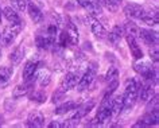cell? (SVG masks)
Returning a JSON list of instances; mask_svg holds the SVG:
<instances>
[{
	"mask_svg": "<svg viewBox=\"0 0 159 128\" xmlns=\"http://www.w3.org/2000/svg\"><path fill=\"white\" fill-rule=\"evenodd\" d=\"M94 78H96V69H94V67H89V69L84 73V75L78 80V82H77L75 86H77V89L80 92H82V90L88 89V88L90 86V84L93 82Z\"/></svg>",
	"mask_w": 159,
	"mask_h": 128,
	"instance_id": "5b68a950",
	"label": "cell"
},
{
	"mask_svg": "<svg viewBox=\"0 0 159 128\" xmlns=\"http://www.w3.org/2000/svg\"><path fill=\"white\" fill-rule=\"evenodd\" d=\"M158 120H159V112H158V108H155L154 111H150L144 117L139 120V123L135 124V127H147V126H157L158 124Z\"/></svg>",
	"mask_w": 159,
	"mask_h": 128,
	"instance_id": "ba28073f",
	"label": "cell"
},
{
	"mask_svg": "<svg viewBox=\"0 0 159 128\" xmlns=\"http://www.w3.org/2000/svg\"><path fill=\"white\" fill-rule=\"evenodd\" d=\"M0 37H2V34H0Z\"/></svg>",
	"mask_w": 159,
	"mask_h": 128,
	"instance_id": "f35d334b",
	"label": "cell"
},
{
	"mask_svg": "<svg viewBox=\"0 0 159 128\" xmlns=\"http://www.w3.org/2000/svg\"><path fill=\"white\" fill-rule=\"evenodd\" d=\"M0 124H2V119H0Z\"/></svg>",
	"mask_w": 159,
	"mask_h": 128,
	"instance_id": "74e56055",
	"label": "cell"
},
{
	"mask_svg": "<svg viewBox=\"0 0 159 128\" xmlns=\"http://www.w3.org/2000/svg\"><path fill=\"white\" fill-rule=\"evenodd\" d=\"M138 90H139V82L135 78H131L125 84V90H124V104L125 107H129L135 103V100L138 98Z\"/></svg>",
	"mask_w": 159,
	"mask_h": 128,
	"instance_id": "7a4b0ae2",
	"label": "cell"
},
{
	"mask_svg": "<svg viewBox=\"0 0 159 128\" xmlns=\"http://www.w3.org/2000/svg\"><path fill=\"white\" fill-rule=\"evenodd\" d=\"M54 42H55V37H51V35L47 33L37 37V45L39 49H49L50 46H53Z\"/></svg>",
	"mask_w": 159,
	"mask_h": 128,
	"instance_id": "5bb4252c",
	"label": "cell"
},
{
	"mask_svg": "<svg viewBox=\"0 0 159 128\" xmlns=\"http://www.w3.org/2000/svg\"><path fill=\"white\" fill-rule=\"evenodd\" d=\"M80 80V75L77 73H73V71H70V73H67L65 77L62 78L61 81V85H59V89L62 92H67V90H71L74 89L75 85H77Z\"/></svg>",
	"mask_w": 159,
	"mask_h": 128,
	"instance_id": "8992f818",
	"label": "cell"
},
{
	"mask_svg": "<svg viewBox=\"0 0 159 128\" xmlns=\"http://www.w3.org/2000/svg\"><path fill=\"white\" fill-rule=\"evenodd\" d=\"M38 69V62L34 61H29L23 67V80L25 81H29V80L35 74V71Z\"/></svg>",
	"mask_w": 159,
	"mask_h": 128,
	"instance_id": "d6986e66",
	"label": "cell"
},
{
	"mask_svg": "<svg viewBox=\"0 0 159 128\" xmlns=\"http://www.w3.org/2000/svg\"><path fill=\"white\" fill-rule=\"evenodd\" d=\"M123 31L125 33V35H132L134 38H138L139 33H140V29H139L134 22H127L124 27H123Z\"/></svg>",
	"mask_w": 159,
	"mask_h": 128,
	"instance_id": "d4e9b609",
	"label": "cell"
},
{
	"mask_svg": "<svg viewBox=\"0 0 159 128\" xmlns=\"http://www.w3.org/2000/svg\"><path fill=\"white\" fill-rule=\"evenodd\" d=\"M67 43H70L69 35H67L66 31H62L61 35H59V45H61V46H66Z\"/></svg>",
	"mask_w": 159,
	"mask_h": 128,
	"instance_id": "836d02e7",
	"label": "cell"
},
{
	"mask_svg": "<svg viewBox=\"0 0 159 128\" xmlns=\"http://www.w3.org/2000/svg\"><path fill=\"white\" fill-rule=\"evenodd\" d=\"M123 27H120V26H115L113 29H112V31L109 33V35H108V39H109V42L112 43L113 46H116L119 42H120V39H121V37H123Z\"/></svg>",
	"mask_w": 159,
	"mask_h": 128,
	"instance_id": "ffe728a7",
	"label": "cell"
},
{
	"mask_svg": "<svg viewBox=\"0 0 159 128\" xmlns=\"http://www.w3.org/2000/svg\"><path fill=\"white\" fill-rule=\"evenodd\" d=\"M94 105H96V103L93 101H89V103H85L84 105H81V107H77V111H75V113L73 115V117L71 119H74V120H81L84 116H86L89 113L90 111L94 108Z\"/></svg>",
	"mask_w": 159,
	"mask_h": 128,
	"instance_id": "8fae6325",
	"label": "cell"
},
{
	"mask_svg": "<svg viewBox=\"0 0 159 128\" xmlns=\"http://www.w3.org/2000/svg\"><path fill=\"white\" fill-rule=\"evenodd\" d=\"M134 69L136 73L139 74H142V75H146L147 73H150L151 70H152V65H151L150 62H147V61H143V59H138L136 62L134 63Z\"/></svg>",
	"mask_w": 159,
	"mask_h": 128,
	"instance_id": "2e32d148",
	"label": "cell"
},
{
	"mask_svg": "<svg viewBox=\"0 0 159 128\" xmlns=\"http://www.w3.org/2000/svg\"><path fill=\"white\" fill-rule=\"evenodd\" d=\"M150 57H151V59H152L154 62H158L159 61V54H158V47L157 46L152 47V49L150 50Z\"/></svg>",
	"mask_w": 159,
	"mask_h": 128,
	"instance_id": "e575fe53",
	"label": "cell"
},
{
	"mask_svg": "<svg viewBox=\"0 0 159 128\" xmlns=\"http://www.w3.org/2000/svg\"><path fill=\"white\" fill-rule=\"evenodd\" d=\"M117 75H119V70L115 66H111L105 74V78H107V81L111 82V81H113V80H117Z\"/></svg>",
	"mask_w": 159,
	"mask_h": 128,
	"instance_id": "4dcf8cb0",
	"label": "cell"
},
{
	"mask_svg": "<svg viewBox=\"0 0 159 128\" xmlns=\"http://www.w3.org/2000/svg\"><path fill=\"white\" fill-rule=\"evenodd\" d=\"M77 3L89 14V16L101 15V6L97 0H77Z\"/></svg>",
	"mask_w": 159,
	"mask_h": 128,
	"instance_id": "277c9868",
	"label": "cell"
},
{
	"mask_svg": "<svg viewBox=\"0 0 159 128\" xmlns=\"http://www.w3.org/2000/svg\"><path fill=\"white\" fill-rule=\"evenodd\" d=\"M22 27H23V23L22 22H18V23H11L10 26H7L4 31H3L2 37H0V41H2L3 46H8L14 42V39L16 38V35L22 31Z\"/></svg>",
	"mask_w": 159,
	"mask_h": 128,
	"instance_id": "6da1fadb",
	"label": "cell"
},
{
	"mask_svg": "<svg viewBox=\"0 0 159 128\" xmlns=\"http://www.w3.org/2000/svg\"><path fill=\"white\" fill-rule=\"evenodd\" d=\"M11 74H12V69H11V67L4 66L0 69V88H4L8 85Z\"/></svg>",
	"mask_w": 159,
	"mask_h": 128,
	"instance_id": "7402d4cb",
	"label": "cell"
},
{
	"mask_svg": "<svg viewBox=\"0 0 159 128\" xmlns=\"http://www.w3.org/2000/svg\"><path fill=\"white\" fill-rule=\"evenodd\" d=\"M11 3L19 11H25L27 8V0H11Z\"/></svg>",
	"mask_w": 159,
	"mask_h": 128,
	"instance_id": "d6a6232c",
	"label": "cell"
},
{
	"mask_svg": "<svg viewBox=\"0 0 159 128\" xmlns=\"http://www.w3.org/2000/svg\"><path fill=\"white\" fill-rule=\"evenodd\" d=\"M77 103L75 101H66L61 104V105H58L55 108V113L61 115V113H66V112H70V111H74L75 108H77Z\"/></svg>",
	"mask_w": 159,
	"mask_h": 128,
	"instance_id": "cb8c5ba5",
	"label": "cell"
},
{
	"mask_svg": "<svg viewBox=\"0 0 159 128\" xmlns=\"http://www.w3.org/2000/svg\"><path fill=\"white\" fill-rule=\"evenodd\" d=\"M3 15H4V18H6L10 23L22 22V21H20V16H19V14L12 8V7H6V8L3 10Z\"/></svg>",
	"mask_w": 159,
	"mask_h": 128,
	"instance_id": "44dd1931",
	"label": "cell"
},
{
	"mask_svg": "<svg viewBox=\"0 0 159 128\" xmlns=\"http://www.w3.org/2000/svg\"><path fill=\"white\" fill-rule=\"evenodd\" d=\"M2 15L3 14H2V10H0V23H2Z\"/></svg>",
	"mask_w": 159,
	"mask_h": 128,
	"instance_id": "8d00e7d4",
	"label": "cell"
},
{
	"mask_svg": "<svg viewBox=\"0 0 159 128\" xmlns=\"http://www.w3.org/2000/svg\"><path fill=\"white\" fill-rule=\"evenodd\" d=\"M124 108H125L124 97L123 96H116L112 100V115H119Z\"/></svg>",
	"mask_w": 159,
	"mask_h": 128,
	"instance_id": "603a6c76",
	"label": "cell"
},
{
	"mask_svg": "<svg viewBox=\"0 0 159 128\" xmlns=\"http://www.w3.org/2000/svg\"><path fill=\"white\" fill-rule=\"evenodd\" d=\"M127 42H128V45H129V49H131V53H132L134 58L135 59L143 58V51L140 50V47L138 46L136 38H134L132 35H127Z\"/></svg>",
	"mask_w": 159,
	"mask_h": 128,
	"instance_id": "9a60e30c",
	"label": "cell"
},
{
	"mask_svg": "<svg viewBox=\"0 0 159 128\" xmlns=\"http://www.w3.org/2000/svg\"><path fill=\"white\" fill-rule=\"evenodd\" d=\"M23 54H25V50H23L22 47H18L14 53H11L10 59L12 62H15V63H19V62H20V59H22V57H23Z\"/></svg>",
	"mask_w": 159,
	"mask_h": 128,
	"instance_id": "f546056e",
	"label": "cell"
},
{
	"mask_svg": "<svg viewBox=\"0 0 159 128\" xmlns=\"http://www.w3.org/2000/svg\"><path fill=\"white\" fill-rule=\"evenodd\" d=\"M112 98L108 97V98H104L101 103L100 108L97 111V115H96V120L97 123L100 124H104L107 123L108 120L112 117Z\"/></svg>",
	"mask_w": 159,
	"mask_h": 128,
	"instance_id": "3957f363",
	"label": "cell"
},
{
	"mask_svg": "<svg viewBox=\"0 0 159 128\" xmlns=\"http://www.w3.org/2000/svg\"><path fill=\"white\" fill-rule=\"evenodd\" d=\"M89 21H90V29H92V33L96 35L97 38H102V37H104V35H105L104 26H102L94 16H89Z\"/></svg>",
	"mask_w": 159,
	"mask_h": 128,
	"instance_id": "e0dca14e",
	"label": "cell"
},
{
	"mask_svg": "<svg viewBox=\"0 0 159 128\" xmlns=\"http://www.w3.org/2000/svg\"><path fill=\"white\" fill-rule=\"evenodd\" d=\"M50 81H51V73L47 69H43V70H41V73L38 74V84L41 86H47L50 84Z\"/></svg>",
	"mask_w": 159,
	"mask_h": 128,
	"instance_id": "484cf974",
	"label": "cell"
},
{
	"mask_svg": "<svg viewBox=\"0 0 159 128\" xmlns=\"http://www.w3.org/2000/svg\"><path fill=\"white\" fill-rule=\"evenodd\" d=\"M27 8H29V15L30 18L33 19L34 23H39L43 19V14L42 11L38 8L37 6L34 4V3H27Z\"/></svg>",
	"mask_w": 159,
	"mask_h": 128,
	"instance_id": "ac0fdd59",
	"label": "cell"
},
{
	"mask_svg": "<svg viewBox=\"0 0 159 128\" xmlns=\"http://www.w3.org/2000/svg\"><path fill=\"white\" fill-rule=\"evenodd\" d=\"M98 3H101L102 6H105L109 11H116L117 6L121 3V0H97Z\"/></svg>",
	"mask_w": 159,
	"mask_h": 128,
	"instance_id": "83f0119b",
	"label": "cell"
},
{
	"mask_svg": "<svg viewBox=\"0 0 159 128\" xmlns=\"http://www.w3.org/2000/svg\"><path fill=\"white\" fill-rule=\"evenodd\" d=\"M43 123H45V117H43V115L41 113V112H31V113L29 115V117H27V121L26 124L29 127H42Z\"/></svg>",
	"mask_w": 159,
	"mask_h": 128,
	"instance_id": "7c38bea8",
	"label": "cell"
},
{
	"mask_svg": "<svg viewBox=\"0 0 159 128\" xmlns=\"http://www.w3.org/2000/svg\"><path fill=\"white\" fill-rule=\"evenodd\" d=\"M139 38L143 39V42L147 43L150 46H157L158 45V33H155L152 30H144L142 29L139 33Z\"/></svg>",
	"mask_w": 159,
	"mask_h": 128,
	"instance_id": "9c48e42d",
	"label": "cell"
},
{
	"mask_svg": "<svg viewBox=\"0 0 159 128\" xmlns=\"http://www.w3.org/2000/svg\"><path fill=\"white\" fill-rule=\"evenodd\" d=\"M140 21L144 22L146 25H148V26H157L158 22H159L158 12L157 11H152V10H144Z\"/></svg>",
	"mask_w": 159,
	"mask_h": 128,
	"instance_id": "4fadbf2b",
	"label": "cell"
},
{
	"mask_svg": "<svg viewBox=\"0 0 159 128\" xmlns=\"http://www.w3.org/2000/svg\"><path fill=\"white\" fill-rule=\"evenodd\" d=\"M143 12H144V8L139 4H135V3H131V4L125 6L124 8V14L128 18H134V19H140Z\"/></svg>",
	"mask_w": 159,
	"mask_h": 128,
	"instance_id": "30bf717a",
	"label": "cell"
},
{
	"mask_svg": "<svg viewBox=\"0 0 159 128\" xmlns=\"http://www.w3.org/2000/svg\"><path fill=\"white\" fill-rule=\"evenodd\" d=\"M59 127H65V123H59V121H51L49 124V128H59Z\"/></svg>",
	"mask_w": 159,
	"mask_h": 128,
	"instance_id": "d590c367",
	"label": "cell"
},
{
	"mask_svg": "<svg viewBox=\"0 0 159 128\" xmlns=\"http://www.w3.org/2000/svg\"><path fill=\"white\" fill-rule=\"evenodd\" d=\"M154 96V85L152 81L150 80H146V82L143 84L142 86H139L138 90V97L142 100V101H150Z\"/></svg>",
	"mask_w": 159,
	"mask_h": 128,
	"instance_id": "52a82bcc",
	"label": "cell"
},
{
	"mask_svg": "<svg viewBox=\"0 0 159 128\" xmlns=\"http://www.w3.org/2000/svg\"><path fill=\"white\" fill-rule=\"evenodd\" d=\"M29 90H30L29 85H18L14 89V97H22V96L29 93Z\"/></svg>",
	"mask_w": 159,
	"mask_h": 128,
	"instance_id": "f1b7e54d",
	"label": "cell"
},
{
	"mask_svg": "<svg viewBox=\"0 0 159 128\" xmlns=\"http://www.w3.org/2000/svg\"><path fill=\"white\" fill-rule=\"evenodd\" d=\"M66 33H67V35H69L70 43H71V45H75V43L78 42V31L74 27L73 23H69V29L66 30Z\"/></svg>",
	"mask_w": 159,
	"mask_h": 128,
	"instance_id": "4316f807",
	"label": "cell"
},
{
	"mask_svg": "<svg viewBox=\"0 0 159 128\" xmlns=\"http://www.w3.org/2000/svg\"><path fill=\"white\" fill-rule=\"evenodd\" d=\"M31 100L37 101V103H43V101H46V93L42 90H35L34 93L31 94Z\"/></svg>",
	"mask_w": 159,
	"mask_h": 128,
	"instance_id": "1f68e13d",
	"label": "cell"
}]
</instances>
